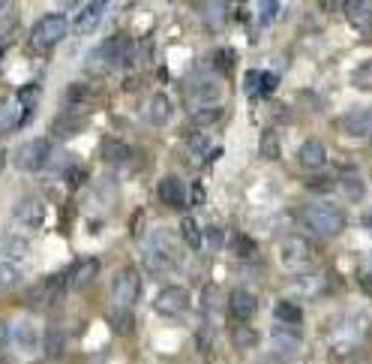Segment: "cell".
I'll return each mask as SVG.
<instances>
[{
    "label": "cell",
    "mask_w": 372,
    "mask_h": 364,
    "mask_svg": "<svg viewBox=\"0 0 372 364\" xmlns=\"http://www.w3.org/2000/svg\"><path fill=\"white\" fill-rule=\"evenodd\" d=\"M99 154L106 162H114V166H120V162H130L133 160V148L120 142V139H106L99 145Z\"/></svg>",
    "instance_id": "ffe728a7"
},
{
    "label": "cell",
    "mask_w": 372,
    "mask_h": 364,
    "mask_svg": "<svg viewBox=\"0 0 372 364\" xmlns=\"http://www.w3.org/2000/svg\"><path fill=\"white\" fill-rule=\"evenodd\" d=\"M87 87L84 84H69V99H72V103H75V99H87Z\"/></svg>",
    "instance_id": "f35d334b"
},
{
    "label": "cell",
    "mask_w": 372,
    "mask_h": 364,
    "mask_svg": "<svg viewBox=\"0 0 372 364\" xmlns=\"http://www.w3.org/2000/svg\"><path fill=\"white\" fill-rule=\"evenodd\" d=\"M276 259H279V265L286 268V271H303V268H310L312 265V247L303 241V238L298 235H288V238H282L279 247H276Z\"/></svg>",
    "instance_id": "277c9868"
},
{
    "label": "cell",
    "mask_w": 372,
    "mask_h": 364,
    "mask_svg": "<svg viewBox=\"0 0 372 364\" xmlns=\"http://www.w3.org/2000/svg\"><path fill=\"white\" fill-rule=\"evenodd\" d=\"M24 283V271L9 259H0V292H9V289H18Z\"/></svg>",
    "instance_id": "44dd1931"
},
{
    "label": "cell",
    "mask_w": 372,
    "mask_h": 364,
    "mask_svg": "<svg viewBox=\"0 0 372 364\" xmlns=\"http://www.w3.org/2000/svg\"><path fill=\"white\" fill-rule=\"evenodd\" d=\"M220 115H222L220 106H216V109H196L192 121H196V123H216V121H220Z\"/></svg>",
    "instance_id": "d6a6232c"
},
{
    "label": "cell",
    "mask_w": 372,
    "mask_h": 364,
    "mask_svg": "<svg viewBox=\"0 0 372 364\" xmlns=\"http://www.w3.org/2000/svg\"><path fill=\"white\" fill-rule=\"evenodd\" d=\"M102 16H106V4H87L79 9V16L72 21V31L84 36V33H94L99 24H102Z\"/></svg>",
    "instance_id": "4fadbf2b"
},
{
    "label": "cell",
    "mask_w": 372,
    "mask_h": 364,
    "mask_svg": "<svg viewBox=\"0 0 372 364\" xmlns=\"http://www.w3.org/2000/svg\"><path fill=\"white\" fill-rule=\"evenodd\" d=\"M366 289L372 292V280H366V277H363V292H366Z\"/></svg>",
    "instance_id": "7bdbcfd3"
},
{
    "label": "cell",
    "mask_w": 372,
    "mask_h": 364,
    "mask_svg": "<svg viewBox=\"0 0 372 364\" xmlns=\"http://www.w3.org/2000/svg\"><path fill=\"white\" fill-rule=\"evenodd\" d=\"M181 232H184V241H186L189 247L198 250V247L204 244V232L198 229V223L192 220V217H184V220H181Z\"/></svg>",
    "instance_id": "83f0119b"
},
{
    "label": "cell",
    "mask_w": 372,
    "mask_h": 364,
    "mask_svg": "<svg viewBox=\"0 0 372 364\" xmlns=\"http://www.w3.org/2000/svg\"><path fill=\"white\" fill-rule=\"evenodd\" d=\"M16 220H18L28 232H30V229H40V226L45 223V205H43L36 196L21 199V202L16 205Z\"/></svg>",
    "instance_id": "30bf717a"
},
{
    "label": "cell",
    "mask_w": 372,
    "mask_h": 364,
    "mask_svg": "<svg viewBox=\"0 0 372 364\" xmlns=\"http://www.w3.org/2000/svg\"><path fill=\"white\" fill-rule=\"evenodd\" d=\"M274 316H276L282 325H291V329H294V325L303 319V310L294 304V301H279V304L274 307Z\"/></svg>",
    "instance_id": "cb8c5ba5"
},
{
    "label": "cell",
    "mask_w": 372,
    "mask_h": 364,
    "mask_svg": "<svg viewBox=\"0 0 372 364\" xmlns=\"http://www.w3.org/2000/svg\"><path fill=\"white\" fill-rule=\"evenodd\" d=\"M171 115H174V106H171V99L165 96V94H153V96L147 99V106H145V121L150 123V127H165Z\"/></svg>",
    "instance_id": "8fae6325"
},
{
    "label": "cell",
    "mask_w": 372,
    "mask_h": 364,
    "mask_svg": "<svg viewBox=\"0 0 372 364\" xmlns=\"http://www.w3.org/2000/svg\"><path fill=\"white\" fill-rule=\"evenodd\" d=\"M271 346L276 349L279 355H294L300 349V334L291 329V325H286V329H276L271 334Z\"/></svg>",
    "instance_id": "e0dca14e"
},
{
    "label": "cell",
    "mask_w": 372,
    "mask_h": 364,
    "mask_svg": "<svg viewBox=\"0 0 372 364\" xmlns=\"http://www.w3.org/2000/svg\"><path fill=\"white\" fill-rule=\"evenodd\" d=\"M222 94H225V84L216 75H201L189 87V96H192V103H198V109H216L222 103Z\"/></svg>",
    "instance_id": "ba28073f"
},
{
    "label": "cell",
    "mask_w": 372,
    "mask_h": 364,
    "mask_svg": "<svg viewBox=\"0 0 372 364\" xmlns=\"http://www.w3.org/2000/svg\"><path fill=\"white\" fill-rule=\"evenodd\" d=\"M36 91H40V87H36V84H30V87H21V94H18V103H21V106L33 103V99H36Z\"/></svg>",
    "instance_id": "74e56055"
},
{
    "label": "cell",
    "mask_w": 372,
    "mask_h": 364,
    "mask_svg": "<svg viewBox=\"0 0 372 364\" xmlns=\"http://www.w3.org/2000/svg\"><path fill=\"white\" fill-rule=\"evenodd\" d=\"M157 193L169 208H184L186 205V184L177 178V175H165V178L159 181V187H157Z\"/></svg>",
    "instance_id": "7c38bea8"
},
{
    "label": "cell",
    "mask_w": 372,
    "mask_h": 364,
    "mask_svg": "<svg viewBox=\"0 0 372 364\" xmlns=\"http://www.w3.org/2000/svg\"><path fill=\"white\" fill-rule=\"evenodd\" d=\"M145 262H147L150 274H169L171 268H177L181 253H177L174 238L165 232V229L150 232V238L145 241Z\"/></svg>",
    "instance_id": "6da1fadb"
},
{
    "label": "cell",
    "mask_w": 372,
    "mask_h": 364,
    "mask_svg": "<svg viewBox=\"0 0 372 364\" xmlns=\"http://www.w3.org/2000/svg\"><path fill=\"white\" fill-rule=\"evenodd\" d=\"M153 307H157V313H162V316H181V313L189 310V292L184 286H165L157 295V301H153Z\"/></svg>",
    "instance_id": "9c48e42d"
},
{
    "label": "cell",
    "mask_w": 372,
    "mask_h": 364,
    "mask_svg": "<svg viewBox=\"0 0 372 364\" xmlns=\"http://www.w3.org/2000/svg\"><path fill=\"white\" fill-rule=\"evenodd\" d=\"M111 295H114V304L118 310H130L138 295H141V277L135 268H120L114 274V283H111Z\"/></svg>",
    "instance_id": "8992f818"
},
{
    "label": "cell",
    "mask_w": 372,
    "mask_h": 364,
    "mask_svg": "<svg viewBox=\"0 0 372 364\" xmlns=\"http://www.w3.org/2000/svg\"><path fill=\"white\" fill-rule=\"evenodd\" d=\"M351 84L357 87V91H372V57L363 60L361 67H354V72H351Z\"/></svg>",
    "instance_id": "4316f807"
},
{
    "label": "cell",
    "mask_w": 372,
    "mask_h": 364,
    "mask_svg": "<svg viewBox=\"0 0 372 364\" xmlns=\"http://www.w3.org/2000/svg\"><path fill=\"white\" fill-rule=\"evenodd\" d=\"M48 160H51V142L48 139H30L18 148L16 166L24 172H40Z\"/></svg>",
    "instance_id": "52a82bcc"
},
{
    "label": "cell",
    "mask_w": 372,
    "mask_h": 364,
    "mask_svg": "<svg viewBox=\"0 0 372 364\" xmlns=\"http://www.w3.org/2000/svg\"><path fill=\"white\" fill-rule=\"evenodd\" d=\"M298 162H300L303 169H310V172L325 169V162H327V148L318 142V139H306V142L300 145V150H298Z\"/></svg>",
    "instance_id": "5bb4252c"
},
{
    "label": "cell",
    "mask_w": 372,
    "mask_h": 364,
    "mask_svg": "<svg viewBox=\"0 0 372 364\" xmlns=\"http://www.w3.org/2000/svg\"><path fill=\"white\" fill-rule=\"evenodd\" d=\"M67 33H69L67 16H60V12H51V16H43L40 21L33 24L30 40H33V45H40V48H51V45H57V43L67 40Z\"/></svg>",
    "instance_id": "5b68a950"
},
{
    "label": "cell",
    "mask_w": 372,
    "mask_h": 364,
    "mask_svg": "<svg viewBox=\"0 0 372 364\" xmlns=\"http://www.w3.org/2000/svg\"><path fill=\"white\" fill-rule=\"evenodd\" d=\"M342 130L354 136V139H363V136H369L372 130V109H357L351 111V115L342 118Z\"/></svg>",
    "instance_id": "2e32d148"
},
{
    "label": "cell",
    "mask_w": 372,
    "mask_h": 364,
    "mask_svg": "<svg viewBox=\"0 0 372 364\" xmlns=\"http://www.w3.org/2000/svg\"><path fill=\"white\" fill-rule=\"evenodd\" d=\"M232 337H235V343H237L240 349H243V346H255V341H259V334H255L252 329H237Z\"/></svg>",
    "instance_id": "836d02e7"
},
{
    "label": "cell",
    "mask_w": 372,
    "mask_h": 364,
    "mask_svg": "<svg viewBox=\"0 0 372 364\" xmlns=\"http://www.w3.org/2000/svg\"><path fill=\"white\" fill-rule=\"evenodd\" d=\"M192 202H196V205H198V202H204V190H201L198 184H196V190H192Z\"/></svg>",
    "instance_id": "60d3db41"
},
{
    "label": "cell",
    "mask_w": 372,
    "mask_h": 364,
    "mask_svg": "<svg viewBox=\"0 0 372 364\" xmlns=\"http://www.w3.org/2000/svg\"><path fill=\"white\" fill-rule=\"evenodd\" d=\"M45 355H51V358L63 355V331H60V329H48V337H45Z\"/></svg>",
    "instance_id": "4dcf8cb0"
},
{
    "label": "cell",
    "mask_w": 372,
    "mask_h": 364,
    "mask_svg": "<svg viewBox=\"0 0 372 364\" xmlns=\"http://www.w3.org/2000/svg\"><path fill=\"white\" fill-rule=\"evenodd\" d=\"M300 220H303V226H306V229H310L312 235H318V238H333V235L342 232L345 211L337 208V205H330V202H312V205L303 208Z\"/></svg>",
    "instance_id": "7a4b0ae2"
},
{
    "label": "cell",
    "mask_w": 372,
    "mask_h": 364,
    "mask_svg": "<svg viewBox=\"0 0 372 364\" xmlns=\"http://www.w3.org/2000/svg\"><path fill=\"white\" fill-rule=\"evenodd\" d=\"M126 64V43L123 36H108L102 45H96L91 55H87V70L91 72H108L114 67Z\"/></svg>",
    "instance_id": "3957f363"
},
{
    "label": "cell",
    "mask_w": 372,
    "mask_h": 364,
    "mask_svg": "<svg viewBox=\"0 0 372 364\" xmlns=\"http://www.w3.org/2000/svg\"><path fill=\"white\" fill-rule=\"evenodd\" d=\"M204 148H208V139H204V136H196V139H192V150L198 154V150H204Z\"/></svg>",
    "instance_id": "ab89813d"
},
{
    "label": "cell",
    "mask_w": 372,
    "mask_h": 364,
    "mask_svg": "<svg viewBox=\"0 0 372 364\" xmlns=\"http://www.w3.org/2000/svg\"><path fill=\"white\" fill-rule=\"evenodd\" d=\"M201 16H208V24L216 31L225 24V16H228V6L225 4H201Z\"/></svg>",
    "instance_id": "f1b7e54d"
},
{
    "label": "cell",
    "mask_w": 372,
    "mask_h": 364,
    "mask_svg": "<svg viewBox=\"0 0 372 364\" xmlns=\"http://www.w3.org/2000/svg\"><path fill=\"white\" fill-rule=\"evenodd\" d=\"M9 334H12V341L18 343V349H24V353H30V349L40 346V329H36L33 322H28V319H21Z\"/></svg>",
    "instance_id": "d6986e66"
},
{
    "label": "cell",
    "mask_w": 372,
    "mask_h": 364,
    "mask_svg": "<svg viewBox=\"0 0 372 364\" xmlns=\"http://www.w3.org/2000/svg\"><path fill=\"white\" fill-rule=\"evenodd\" d=\"M96 271H99V262H96V259H79V262L72 265V271L67 274L69 286H75V289H84L87 283H94Z\"/></svg>",
    "instance_id": "ac0fdd59"
},
{
    "label": "cell",
    "mask_w": 372,
    "mask_h": 364,
    "mask_svg": "<svg viewBox=\"0 0 372 364\" xmlns=\"http://www.w3.org/2000/svg\"><path fill=\"white\" fill-rule=\"evenodd\" d=\"M339 193H342V199H349V202H361L363 193H366V187H363L361 178L349 175V178H342V181H339Z\"/></svg>",
    "instance_id": "484cf974"
},
{
    "label": "cell",
    "mask_w": 372,
    "mask_h": 364,
    "mask_svg": "<svg viewBox=\"0 0 372 364\" xmlns=\"http://www.w3.org/2000/svg\"><path fill=\"white\" fill-rule=\"evenodd\" d=\"M228 307H232V313L237 319H252L255 316V310H259V298H255L252 292H247V289H235L232 295H228Z\"/></svg>",
    "instance_id": "9a60e30c"
},
{
    "label": "cell",
    "mask_w": 372,
    "mask_h": 364,
    "mask_svg": "<svg viewBox=\"0 0 372 364\" xmlns=\"http://www.w3.org/2000/svg\"><path fill=\"white\" fill-rule=\"evenodd\" d=\"M261 154L264 157H279V142H276L274 133H264L261 136Z\"/></svg>",
    "instance_id": "e575fe53"
},
{
    "label": "cell",
    "mask_w": 372,
    "mask_h": 364,
    "mask_svg": "<svg viewBox=\"0 0 372 364\" xmlns=\"http://www.w3.org/2000/svg\"><path fill=\"white\" fill-rule=\"evenodd\" d=\"M4 250H6V259H9V262H16V259H21V256H28V250H30L28 235H16V232H9V235H6V241H4Z\"/></svg>",
    "instance_id": "603a6c76"
},
{
    "label": "cell",
    "mask_w": 372,
    "mask_h": 364,
    "mask_svg": "<svg viewBox=\"0 0 372 364\" xmlns=\"http://www.w3.org/2000/svg\"><path fill=\"white\" fill-rule=\"evenodd\" d=\"M255 9H259V24H261V28H267V24L276 21L282 6L276 4V0H261V4H255Z\"/></svg>",
    "instance_id": "f546056e"
},
{
    "label": "cell",
    "mask_w": 372,
    "mask_h": 364,
    "mask_svg": "<svg viewBox=\"0 0 372 364\" xmlns=\"http://www.w3.org/2000/svg\"><path fill=\"white\" fill-rule=\"evenodd\" d=\"M243 91L249 96H261V70H249L243 75Z\"/></svg>",
    "instance_id": "1f68e13d"
},
{
    "label": "cell",
    "mask_w": 372,
    "mask_h": 364,
    "mask_svg": "<svg viewBox=\"0 0 372 364\" xmlns=\"http://www.w3.org/2000/svg\"><path fill=\"white\" fill-rule=\"evenodd\" d=\"M6 337H9V329H6V322H0V343H6Z\"/></svg>",
    "instance_id": "b9f144b4"
},
{
    "label": "cell",
    "mask_w": 372,
    "mask_h": 364,
    "mask_svg": "<svg viewBox=\"0 0 372 364\" xmlns=\"http://www.w3.org/2000/svg\"><path fill=\"white\" fill-rule=\"evenodd\" d=\"M345 16L354 28H369L372 24V4H363V0H351V4H345Z\"/></svg>",
    "instance_id": "7402d4cb"
},
{
    "label": "cell",
    "mask_w": 372,
    "mask_h": 364,
    "mask_svg": "<svg viewBox=\"0 0 372 364\" xmlns=\"http://www.w3.org/2000/svg\"><path fill=\"white\" fill-rule=\"evenodd\" d=\"M204 241H208L210 247H220L225 241V232L220 229V226H210V229H204Z\"/></svg>",
    "instance_id": "d590c367"
},
{
    "label": "cell",
    "mask_w": 372,
    "mask_h": 364,
    "mask_svg": "<svg viewBox=\"0 0 372 364\" xmlns=\"http://www.w3.org/2000/svg\"><path fill=\"white\" fill-rule=\"evenodd\" d=\"M276 75H271V72H261V96H267V94H274V87H276Z\"/></svg>",
    "instance_id": "8d00e7d4"
},
{
    "label": "cell",
    "mask_w": 372,
    "mask_h": 364,
    "mask_svg": "<svg viewBox=\"0 0 372 364\" xmlns=\"http://www.w3.org/2000/svg\"><path fill=\"white\" fill-rule=\"evenodd\" d=\"M81 123H84L81 111H67V115H60V118L55 121V133H57V136H72V133H79Z\"/></svg>",
    "instance_id": "d4e9b609"
}]
</instances>
